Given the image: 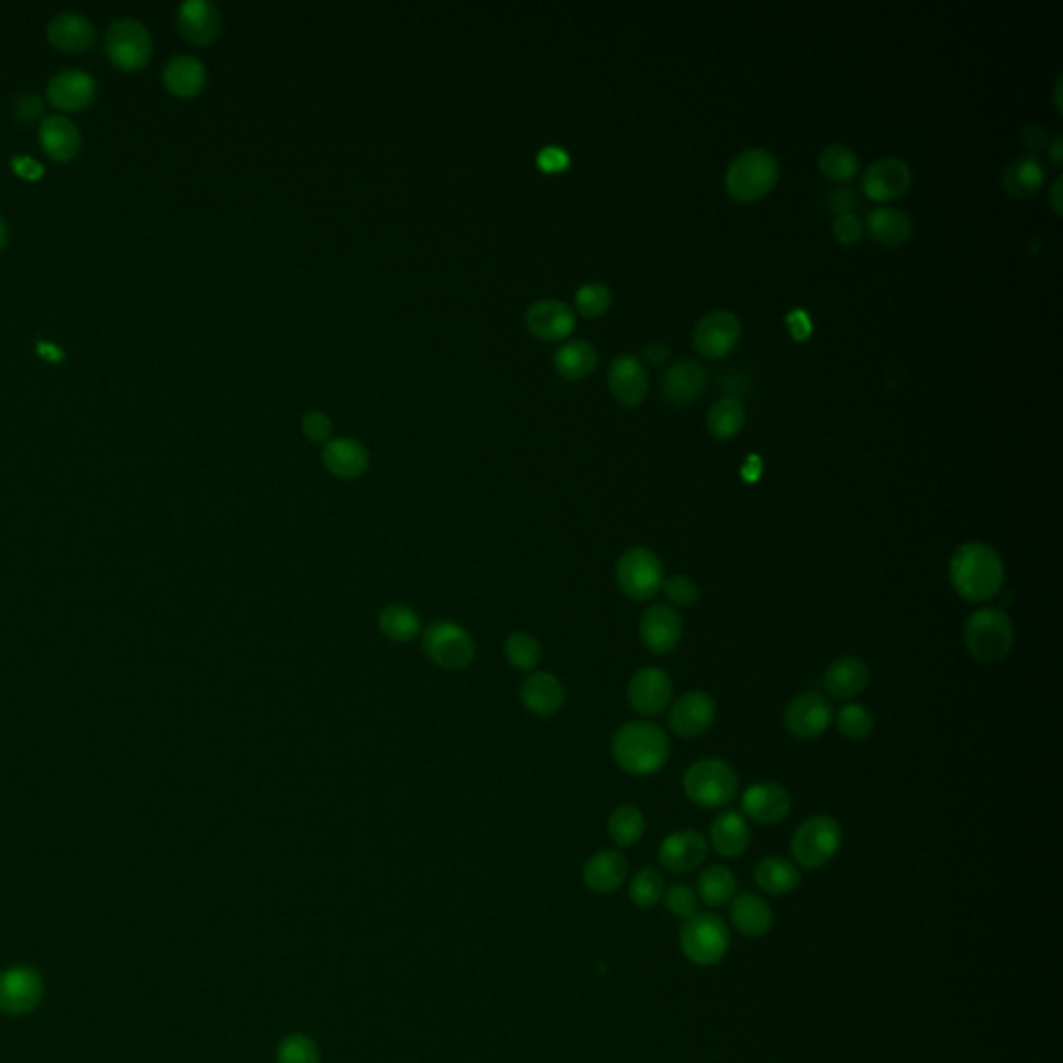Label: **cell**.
<instances>
[{"label": "cell", "instance_id": "obj_1", "mask_svg": "<svg viewBox=\"0 0 1063 1063\" xmlns=\"http://www.w3.org/2000/svg\"><path fill=\"white\" fill-rule=\"evenodd\" d=\"M950 584L966 602H990L1006 586V563L987 542H964L950 560Z\"/></svg>", "mask_w": 1063, "mask_h": 1063}, {"label": "cell", "instance_id": "obj_2", "mask_svg": "<svg viewBox=\"0 0 1063 1063\" xmlns=\"http://www.w3.org/2000/svg\"><path fill=\"white\" fill-rule=\"evenodd\" d=\"M611 756L628 775L651 777L669 763L672 740L656 723L628 721L611 738Z\"/></svg>", "mask_w": 1063, "mask_h": 1063}, {"label": "cell", "instance_id": "obj_3", "mask_svg": "<svg viewBox=\"0 0 1063 1063\" xmlns=\"http://www.w3.org/2000/svg\"><path fill=\"white\" fill-rule=\"evenodd\" d=\"M964 646L978 663L997 665L1006 661L1016 646L1011 617L997 607H981L972 611L964 623Z\"/></svg>", "mask_w": 1063, "mask_h": 1063}, {"label": "cell", "instance_id": "obj_4", "mask_svg": "<svg viewBox=\"0 0 1063 1063\" xmlns=\"http://www.w3.org/2000/svg\"><path fill=\"white\" fill-rule=\"evenodd\" d=\"M779 173L782 167L768 150H744L731 160L726 173L729 198L740 204L759 202L779 181Z\"/></svg>", "mask_w": 1063, "mask_h": 1063}, {"label": "cell", "instance_id": "obj_5", "mask_svg": "<svg viewBox=\"0 0 1063 1063\" xmlns=\"http://www.w3.org/2000/svg\"><path fill=\"white\" fill-rule=\"evenodd\" d=\"M843 829L829 815H815L794 831L789 852L798 868L819 871L840 854Z\"/></svg>", "mask_w": 1063, "mask_h": 1063}, {"label": "cell", "instance_id": "obj_6", "mask_svg": "<svg viewBox=\"0 0 1063 1063\" xmlns=\"http://www.w3.org/2000/svg\"><path fill=\"white\" fill-rule=\"evenodd\" d=\"M682 785L691 804L705 810H715L728 806L735 798L740 779L733 766L726 761L700 759L686 768Z\"/></svg>", "mask_w": 1063, "mask_h": 1063}, {"label": "cell", "instance_id": "obj_7", "mask_svg": "<svg viewBox=\"0 0 1063 1063\" xmlns=\"http://www.w3.org/2000/svg\"><path fill=\"white\" fill-rule=\"evenodd\" d=\"M728 924L721 916L696 912L679 929V948L694 966H717L729 952Z\"/></svg>", "mask_w": 1063, "mask_h": 1063}, {"label": "cell", "instance_id": "obj_8", "mask_svg": "<svg viewBox=\"0 0 1063 1063\" xmlns=\"http://www.w3.org/2000/svg\"><path fill=\"white\" fill-rule=\"evenodd\" d=\"M422 649L436 667L462 672L476 658L474 638L464 625L449 619H436L422 630Z\"/></svg>", "mask_w": 1063, "mask_h": 1063}, {"label": "cell", "instance_id": "obj_9", "mask_svg": "<svg viewBox=\"0 0 1063 1063\" xmlns=\"http://www.w3.org/2000/svg\"><path fill=\"white\" fill-rule=\"evenodd\" d=\"M616 582L621 595L638 602L651 600L665 582L663 561L649 546H632L617 560Z\"/></svg>", "mask_w": 1063, "mask_h": 1063}, {"label": "cell", "instance_id": "obj_10", "mask_svg": "<svg viewBox=\"0 0 1063 1063\" xmlns=\"http://www.w3.org/2000/svg\"><path fill=\"white\" fill-rule=\"evenodd\" d=\"M104 46L112 65L123 71H140L152 56V36L140 19L112 21Z\"/></svg>", "mask_w": 1063, "mask_h": 1063}, {"label": "cell", "instance_id": "obj_11", "mask_svg": "<svg viewBox=\"0 0 1063 1063\" xmlns=\"http://www.w3.org/2000/svg\"><path fill=\"white\" fill-rule=\"evenodd\" d=\"M785 729L802 742L819 740L833 723V707L819 691L796 696L784 712Z\"/></svg>", "mask_w": 1063, "mask_h": 1063}, {"label": "cell", "instance_id": "obj_12", "mask_svg": "<svg viewBox=\"0 0 1063 1063\" xmlns=\"http://www.w3.org/2000/svg\"><path fill=\"white\" fill-rule=\"evenodd\" d=\"M709 848V841L702 833L694 829H679L658 843L656 859L665 871L673 875H684L700 868L707 862Z\"/></svg>", "mask_w": 1063, "mask_h": 1063}, {"label": "cell", "instance_id": "obj_13", "mask_svg": "<svg viewBox=\"0 0 1063 1063\" xmlns=\"http://www.w3.org/2000/svg\"><path fill=\"white\" fill-rule=\"evenodd\" d=\"M672 675L661 667H642L632 675L628 684V702L635 712L644 717H656L665 712L672 707Z\"/></svg>", "mask_w": 1063, "mask_h": 1063}, {"label": "cell", "instance_id": "obj_14", "mask_svg": "<svg viewBox=\"0 0 1063 1063\" xmlns=\"http://www.w3.org/2000/svg\"><path fill=\"white\" fill-rule=\"evenodd\" d=\"M742 336V324L733 312L715 310L694 329V347L707 359H721L731 354Z\"/></svg>", "mask_w": 1063, "mask_h": 1063}, {"label": "cell", "instance_id": "obj_15", "mask_svg": "<svg viewBox=\"0 0 1063 1063\" xmlns=\"http://www.w3.org/2000/svg\"><path fill=\"white\" fill-rule=\"evenodd\" d=\"M640 640L654 654H669L684 638V619L677 609L665 602L651 605L640 617Z\"/></svg>", "mask_w": 1063, "mask_h": 1063}, {"label": "cell", "instance_id": "obj_16", "mask_svg": "<svg viewBox=\"0 0 1063 1063\" xmlns=\"http://www.w3.org/2000/svg\"><path fill=\"white\" fill-rule=\"evenodd\" d=\"M717 719V702L709 691L690 690L682 694L669 707V728L684 740L707 733Z\"/></svg>", "mask_w": 1063, "mask_h": 1063}, {"label": "cell", "instance_id": "obj_17", "mask_svg": "<svg viewBox=\"0 0 1063 1063\" xmlns=\"http://www.w3.org/2000/svg\"><path fill=\"white\" fill-rule=\"evenodd\" d=\"M44 995L40 972L30 966H15L0 972V1009L9 1016H23L36 1009Z\"/></svg>", "mask_w": 1063, "mask_h": 1063}, {"label": "cell", "instance_id": "obj_18", "mask_svg": "<svg viewBox=\"0 0 1063 1063\" xmlns=\"http://www.w3.org/2000/svg\"><path fill=\"white\" fill-rule=\"evenodd\" d=\"M910 184H912V170L901 158L875 160L866 167L862 177L864 196L881 204L901 198L910 189Z\"/></svg>", "mask_w": 1063, "mask_h": 1063}, {"label": "cell", "instance_id": "obj_19", "mask_svg": "<svg viewBox=\"0 0 1063 1063\" xmlns=\"http://www.w3.org/2000/svg\"><path fill=\"white\" fill-rule=\"evenodd\" d=\"M742 810L750 821L773 827L789 817L791 796L782 784L759 782L742 794Z\"/></svg>", "mask_w": 1063, "mask_h": 1063}, {"label": "cell", "instance_id": "obj_20", "mask_svg": "<svg viewBox=\"0 0 1063 1063\" xmlns=\"http://www.w3.org/2000/svg\"><path fill=\"white\" fill-rule=\"evenodd\" d=\"M523 709L534 717H553L565 705V686L555 673L532 672L523 677L520 686Z\"/></svg>", "mask_w": 1063, "mask_h": 1063}, {"label": "cell", "instance_id": "obj_21", "mask_svg": "<svg viewBox=\"0 0 1063 1063\" xmlns=\"http://www.w3.org/2000/svg\"><path fill=\"white\" fill-rule=\"evenodd\" d=\"M525 326L542 341H561L576 329L574 310L560 299L534 301L525 312Z\"/></svg>", "mask_w": 1063, "mask_h": 1063}, {"label": "cell", "instance_id": "obj_22", "mask_svg": "<svg viewBox=\"0 0 1063 1063\" xmlns=\"http://www.w3.org/2000/svg\"><path fill=\"white\" fill-rule=\"evenodd\" d=\"M322 466L339 480H355L368 472L370 451L352 436L331 439L322 447Z\"/></svg>", "mask_w": 1063, "mask_h": 1063}, {"label": "cell", "instance_id": "obj_23", "mask_svg": "<svg viewBox=\"0 0 1063 1063\" xmlns=\"http://www.w3.org/2000/svg\"><path fill=\"white\" fill-rule=\"evenodd\" d=\"M607 380L611 395L625 408L640 406L651 389L649 373L635 355H619L609 368Z\"/></svg>", "mask_w": 1063, "mask_h": 1063}, {"label": "cell", "instance_id": "obj_24", "mask_svg": "<svg viewBox=\"0 0 1063 1063\" xmlns=\"http://www.w3.org/2000/svg\"><path fill=\"white\" fill-rule=\"evenodd\" d=\"M177 25L181 36L191 44H212L223 27V19L214 2L210 0H187L179 7Z\"/></svg>", "mask_w": 1063, "mask_h": 1063}, {"label": "cell", "instance_id": "obj_25", "mask_svg": "<svg viewBox=\"0 0 1063 1063\" xmlns=\"http://www.w3.org/2000/svg\"><path fill=\"white\" fill-rule=\"evenodd\" d=\"M628 878V860L617 850H598L582 866L584 885L598 896L617 892Z\"/></svg>", "mask_w": 1063, "mask_h": 1063}, {"label": "cell", "instance_id": "obj_26", "mask_svg": "<svg viewBox=\"0 0 1063 1063\" xmlns=\"http://www.w3.org/2000/svg\"><path fill=\"white\" fill-rule=\"evenodd\" d=\"M709 376L698 362H677L661 378V392L673 406H691L705 389Z\"/></svg>", "mask_w": 1063, "mask_h": 1063}, {"label": "cell", "instance_id": "obj_27", "mask_svg": "<svg viewBox=\"0 0 1063 1063\" xmlns=\"http://www.w3.org/2000/svg\"><path fill=\"white\" fill-rule=\"evenodd\" d=\"M871 682L868 665L856 656V654H845L838 661H833L827 672L822 675V686L833 698L840 700H852L866 690Z\"/></svg>", "mask_w": 1063, "mask_h": 1063}, {"label": "cell", "instance_id": "obj_28", "mask_svg": "<svg viewBox=\"0 0 1063 1063\" xmlns=\"http://www.w3.org/2000/svg\"><path fill=\"white\" fill-rule=\"evenodd\" d=\"M729 918L735 931L748 937L759 939L771 933L775 915L765 897L756 894H740L729 901Z\"/></svg>", "mask_w": 1063, "mask_h": 1063}, {"label": "cell", "instance_id": "obj_29", "mask_svg": "<svg viewBox=\"0 0 1063 1063\" xmlns=\"http://www.w3.org/2000/svg\"><path fill=\"white\" fill-rule=\"evenodd\" d=\"M51 102L65 111H81L96 98V81L90 74L79 69H65L48 81Z\"/></svg>", "mask_w": 1063, "mask_h": 1063}, {"label": "cell", "instance_id": "obj_30", "mask_svg": "<svg viewBox=\"0 0 1063 1063\" xmlns=\"http://www.w3.org/2000/svg\"><path fill=\"white\" fill-rule=\"evenodd\" d=\"M750 827L744 815L726 810L710 822L709 845L721 859H740L750 848Z\"/></svg>", "mask_w": 1063, "mask_h": 1063}, {"label": "cell", "instance_id": "obj_31", "mask_svg": "<svg viewBox=\"0 0 1063 1063\" xmlns=\"http://www.w3.org/2000/svg\"><path fill=\"white\" fill-rule=\"evenodd\" d=\"M46 32L51 44H55L58 51H65V53L90 51L96 42V27L92 21L75 11L56 13L55 18L51 19Z\"/></svg>", "mask_w": 1063, "mask_h": 1063}, {"label": "cell", "instance_id": "obj_32", "mask_svg": "<svg viewBox=\"0 0 1063 1063\" xmlns=\"http://www.w3.org/2000/svg\"><path fill=\"white\" fill-rule=\"evenodd\" d=\"M37 137H40L42 150L58 163L71 160L81 148L79 128L67 114L44 117L40 131H37Z\"/></svg>", "mask_w": 1063, "mask_h": 1063}, {"label": "cell", "instance_id": "obj_33", "mask_svg": "<svg viewBox=\"0 0 1063 1063\" xmlns=\"http://www.w3.org/2000/svg\"><path fill=\"white\" fill-rule=\"evenodd\" d=\"M866 233L873 242L883 247H899L910 242L915 233V224L906 210L901 208H877L866 219Z\"/></svg>", "mask_w": 1063, "mask_h": 1063}, {"label": "cell", "instance_id": "obj_34", "mask_svg": "<svg viewBox=\"0 0 1063 1063\" xmlns=\"http://www.w3.org/2000/svg\"><path fill=\"white\" fill-rule=\"evenodd\" d=\"M754 881L768 896H787L800 887L802 873L794 860L768 856L756 864Z\"/></svg>", "mask_w": 1063, "mask_h": 1063}, {"label": "cell", "instance_id": "obj_35", "mask_svg": "<svg viewBox=\"0 0 1063 1063\" xmlns=\"http://www.w3.org/2000/svg\"><path fill=\"white\" fill-rule=\"evenodd\" d=\"M163 79H165L168 92H173L179 98H193L196 93L204 90V63L198 56H173L163 69Z\"/></svg>", "mask_w": 1063, "mask_h": 1063}, {"label": "cell", "instance_id": "obj_36", "mask_svg": "<svg viewBox=\"0 0 1063 1063\" xmlns=\"http://www.w3.org/2000/svg\"><path fill=\"white\" fill-rule=\"evenodd\" d=\"M378 630L389 642L408 644L422 635V619L418 611L406 602H389L378 613Z\"/></svg>", "mask_w": 1063, "mask_h": 1063}, {"label": "cell", "instance_id": "obj_37", "mask_svg": "<svg viewBox=\"0 0 1063 1063\" xmlns=\"http://www.w3.org/2000/svg\"><path fill=\"white\" fill-rule=\"evenodd\" d=\"M1043 184H1045V168L1032 156H1022L1009 163L1001 177L1004 189L1011 198H1018V200H1027L1030 196H1034Z\"/></svg>", "mask_w": 1063, "mask_h": 1063}, {"label": "cell", "instance_id": "obj_38", "mask_svg": "<svg viewBox=\"0 0 1063 1063\" xmlns=\"http://www.w3.org/2000/svg\"><path fill=\"white\" fill-rule=\"evenodd\" d=\"M598 364L597 350L588 341H567L555 354V370L567 380H579L595 373Z\"/></svg>", "mask_w": 1063, "mask_h": 1063}, {"label": "cell", "instance_id": "obj_39", "mask_svg": "<svg viewBox=\"0 0 1063 1063\" xmlns=\"http://www.w3.org/2000/svg\"><path fill=\"white\" fill-rule=\"evenodd\" d=\"M746 424V408L738 397L719 399L707 416V427L717 441L735 439Z\"/></svg>", "mask_w": 1063, "mask_h": 1063}, {"label": "cell", "instance_id": "obj_40", "mask_svg": "<svg viewBox=\"0 0 1063 1063\" xmlns=\"http://www.w3.org/2000/svg\"><path fill=\"white\" fill-rule=\"evenodd\" d=\"M607 833L617 848H632L646 833L644 812L634 804H621L607 819Z\"/></svg>", "mask_w": 1063, "mask_h": 1063}, {"label": "cell", "instance_id": "obj_41", "mask_svg": "<svg viewBox=\"0 0 1063 1063\" xmlns=\"http://www.w3.org/2000/svg\"><path fill=\"white\" fill-rule=\"evenodd\" d=\"M698 897L710 906V908H721L729 904L735 892H738V878L723 864H712L707 871L700 873L698 885H696Z\"/></svg>", "mask_w": 1063, "mask_h": 1063}, {"label": "cell", "instance_id": "obj_42", "mask_svg": "<svg viewBox=\"0 0 1063 1063\" xmlns=\"http://www.w3.org/2000/svg\"><path fill=\"white\" fill-rule=\"evenodd\" d=\"M505 661L518 672L532 673L541 665L542 646L530 632H513L505 638Z\"/></svg>", "mask_w": 1063, "mask_h": 1063}, {"label": "cell", "instance_id": "obj_43", "mask_svg": "<svg viewBox=\"0 0 1063 1063\" xmlns=\"http://www.w3.org/2000/svg\"><path fill=\"white\" fill-rule=\"evenodd\" d=\"M819 168L829 181L848 184L859 173V156H856L854 150L848 148V146L831 144V146L822 150L821 156H819Z\"/></svg>", "mask_w": 1063, "mask_h": 1063}, {"label": "cell", "instance_id": "obj_44", "mask_svg": "<svg viewBox=\"0 0 1063 1063\" xmlns=\"http://www.w3.org/2000/svg\"><path fill=\"white\" fill-rule=\"evenodd\" d=\"M665 896V877L658 868L644 866L630 881V899L638 908H654Z\"/></svg>", "mask_w": 1063, "mask_h": 1063}, {"label": "cell", "instance_id": "obj_45", "mask_svg": "<svg viewBox=\"0 0 1063 1063\" xmlns=\"http://www.w3.org/2000/svg\"><path fill=\"white\" fill-rule=\"evenodd\" d=\"M835 726L840 729L843 738H848L852 742H862L875 729V715L871 712L868 707H864L860 702H848L838 712Z\"/></svg>", "mask_w": 1063, "mask_h": 1063}, {"label": "cell", "instance_id": "obj_46", "mask_svg": "<svg viewBox=\"0 0 1063 1063\" xmlns=\"http://www.w3.org/2000/svg\"><path fill=\"white\" fill-rule=\"evenodd\" d=\"M277 1063H320V1049L308 1034L291 1032L277 1047Z\"/></svg>", "mask_w": 1063, "mask_h": 1063}, {"label": "cell", "instance_id": "obj_47", "mask_svg": "<svg viewBox=\"0 0 1063 1063\" xmlns=\"http://www.w3.org/2000/svg\"><path fill=\"white\" fill-rule=\"evenodd\" d=\"M611 289L598 280H590L582 285L576 294V306L582 317L598 318L602 317L611 308Z\"/></svg>", "mask_w": 1063, "mask_h": 1063}, {"label": "cell", "instance_id": "obj_48", "mask_svg": "<svg viewBox=\"0 0 1063 1063\" xmlns=\"http://www.w3.org/2000/svg\"><path fill=\"white\" fill-rule=\"evenodd\" d=\"M661 593L667 597L673 609H688V607H694L700 598L698 584L684 574H675V576L665 578Z\"/></svg>", "mask_w": 1063, "mask_h": 1063}, {"label": "cell", "instance_id": "obj_49", "mask_svg": "<svg viewBox=\"0 0 1063 1063\" xmlns=\"http://www.w3.org/2000/svg\"><path fill=\"white\" fill-rule=\"evenodd\" d=\"M665 906L667 910L672 912L675 918H682V920H688L691 916L698 912V894L684 885V883H677V885H672L669 889H665Z\"/></svg>", "mask_w": 1063, "mask_h": 1063}, {"label": "cell", "instance_id": "obj_50", "mask_svg": "<svg viewBox=\"0 0 1063 1063\" xmlns=\"http://www.w3.org/2000/svg\"><path fill=\"white\" fill-rule=\"evenodd\" d=\"M301 432L314 443H329L333 439V420L324 411H306L301 418Z\"/></svg>", "mask_w": 1063, "mask_h": 1063}, {"label": "cell", "instance_id": "obj_51", "mask_svg": "<svg viewBox=\"0 0 1063 1063\" xmlns=\"http://www.w3.org/2000/svg\"><path fill=\"white\" fill-rule=\"evenodd\" d=\"M569 163H572L569 152L563 146H557V144H549V146L539 150V154H536V167L541 168L542 173H549V175L567 170Z\"/></svg>", "mask_w": 1063, "mask_h": 1063}, {"label": "cell", "instance_id": "obj_52", "mask_svg": "<svg viewBox=\"0 0 1063 1063\" xmlns=\"http://www.w3.org/2000/svg\"><path fill=\"white\" fill-rule=\"evenodd\" d=\"M833 235L843 245H854L862 240L864 226L856 214H841L833 221Z\"/></svg>", "mask_w": 1063, "mask_h": 1063}, {"label": "cell", "instance_id": "obj_53", "mask_svg": "<svg viewBox=\"0 0 1063 1063\" xmlns=\"http://www.w3.org/2000/svg\"><path fill=\"white\" fill-rule=\"evenodd\" d=\"M860 200L856 196L854 189L850 187H841V189H835L831 191L829 196V208L841 217V214H854V210H859Z\"/></svg>", "mask_w": 1063, "mask_h": 1063}, {"label": "cell", "instance_id": "obj_54", "mask_svg": "<svg viewBox=\"0 0 1063 1063\" xmlns=\"http://www.w3.org/2000/svg\"><path fill=\"white\" fill-rule=\"evenodd\" d=\"M42 112H44V102L36 93H25L15 102V117L23 123L36 121Z\"/></svg>", "mask_w": 1063, "mask_h": 1063}, {"label": "cell", "instance_id": "obj_55", "mask_svg": "<svg viewBox=\"0 0 1063 1063\" xmlns=\"http://www.w3.org/2000/svg\"><path fill=\"white\" fill-rule=\"evenodd\" d=\"M1022 146L1028 150V152H1041V150L1049 146V140H1047V131L1032 123V125H1027L1025 131H1022V137H1020Z\"/></svg>", "mask_w": 1063, "mask_h": 1063}, {"label": "cell", "instance_id": "obj_56", "mask_svg": "<svg viewBox=\"0 0 1063 1063\" xmlns=\"http://www.w3.org/2000/svg\"><path fill=\"white\" fill-rule=\"evenodd\" d=\"M787 326H789V333L794 335V339L798 341H804L810 336V331H812V322L808 314L804 310H794L789 317H787Z\"/></svg>", "mask_w": 1063, "mask_h": 1063}, {"label": "cell", "instance_id": "obj_57", "mask_svg": "<svg viewBox=\"0 0 1063 1063\" xmlns=\"http://www.w3.org/2000/svg\"><path fill=\"white\" fill-rule=\"evenodd\" d=\"M644 355H646L649 364H653V366H661V364H665V362H667V357H669V347H667L665 343H651V345H646Z\"/></svg>", "mask_w": 1063, "mask_h": 1063}, {"label": "cell", "instance_id": "obj_58", "mask_svg": "<svg viewBox=\"0 0 1063 1063\" xmlns=\"http://www.w3.org/2000/svg\"><path fill=\"white\" fill-rule=\"evenodd\" d=\"M1062 184L1063 179L1060 177V179L1053 184V187H1051V206H1053V210H1055V214H1058V217L1062 214Z\"/></svg>", "mask_w": 1063, "mask_h": 1063}, {"label": "cell", "instance_id": "obj_59", "mask_svg": "<svg viewBox=\"0 0 1063 1063\" xmlns=\"http://www.w3.org/2000/svg\"><path fill=\"white\" fill-rule=\"evenodd\" d=\"M1049 156H1051V160H1053L1055 165H1062V133H1058V135H1055V140L1051 142V146H1049Z\"/></svg>", "mask_w": 1063, "mask_h": 1063}, {"label": "cell", "instance_id": "obj_60", "mask_svg": "<svg viewBox=\"0 0 1063 1063\" xmlns=\"http://www.w3.org/2000/svg\"><path fill=\"white\" fill-rule=\"evenodd\" d=\"M7 240H9V231H7V223H4V221H2V217H0V252L4 250Z\"/></svg>", "mask_w": 1063, "mask_h": 1063}, {"label": "cell", "instance_id": "obj_61", "mask_svg": "<svg viewBox=\"0 0 1063 1063\" xmlns=\"http://www.w3.org/2000/svg\"><path fill=\"white\" fill-rule=\"evenodd\" d=\"M1053 102H1055L1058 111H1062V77L1058 79V86H1055V100H1053Z\"/></svg>", "mask_w": 1063, "mask_h": 1063}]
</instances>
